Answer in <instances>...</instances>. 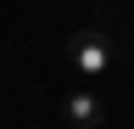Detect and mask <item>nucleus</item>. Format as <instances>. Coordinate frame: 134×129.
Here are the masks:
<instances>
[{"label": "nucleus", "mask_w": 134, "mask_h": 129, "mask_svg": "<svg viewBox=\"0 0 134 129\" xmlns=\"http://www.w3.org/2000/svg\"><path fill=\"white\" fill-rule=\"evenodd\" d=\"M117 62V45L112 34H100V28H84V34H73V45H67V68H73L84 84H95V79H106Z\"/></svg>", "instance_id": "f257e3e1"}, {"label": "nucleus", "mask_w": 134, "mask_h": 129, "mask_svg": "<svg viewBox=\"0 0 134 129\" xmlns=\"http://www.w3.org/2000/svg\"><path fill=\"white\" fill-rule=\"evenodd\" d=\"M62 118H67V129H100V123H106V101H100V90H95V84L67 90V95H62Z\"/></svg>", "instance_id": "f03ea898"}]
</instances>
